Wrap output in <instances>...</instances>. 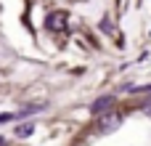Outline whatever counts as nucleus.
<instances>
[{
    "label": "nucleus",
    "instance_id": "obj_7",
    "mask_svg": "<svg viewBox=\"0 0 151 146\" xmlns=\"http://www.w3.org/2000/svg\"><path fill=\"white\" fill-rule=\"evenodd\" d=\"M143 114H149V117H151V101H146V106H143Z\"/></svg>",
    "mask_w": 151,
    "mask_h": 146
},
{
    "label": "nucleus",
    "instance_id": "obj_1",
    "mask_svg": "<svg viewBox=\"0 0 151 146\" xmlns=\"http://www.w3.org/2000/svg\"><path fill=\"white\" fill-rule=\"evenodd\" d=\"M119 122H122V114L114 112V109H109V112L98 114V133H111V130L119 128Z\"/></svg>",
    "mask_w": 151,
    "mask_h": 146
},
{
    "label": "nucleus",
    "instance_id": "obj_5",
    "mask_svg": "<svg viewBox=\"0 0 151 146\" xmlns=\"http://www.w3.org/2000/svg\"><path fill=\"white\" fill-rule=\"evenodd\" d=\"M101 32H106V35L117 37V32H114V27H111V21H109V19H101Z\"/></svg>",
    "mask_w": 151,
    "mask_h": 146
},
{
    "label": "nucleus",
    "instance_id": "obj_4",
    "mask_svg": "<svg viewBox=\"0 0 151 146\" xmlns=\"http://www.w3.org/2000/svg\"><path fill=\"white\" fill-rule=\"evenodd\" d=\"M32 133H35V125H32V122H24V125L16 128V136H19V138H27V136H32Z\"/></svg>",
    "mask_w": 151,
    "mask_h": 146
},
{
    "label": "nucleus",
    "instance_id": "obj_8",
    "mask_svg": "<svg viewBox=\"0 0 151 146\" xmlns=\"http://www.w3.org/2000/svg\"><path fill=\"white\" fill-rule=\"evenodd\" d=\"M0 146H5V138H3V136H0Z\"/></svg>",
    "mask_w": 151,
    "mask_h": 146
},
{
    "label": "nucleus",
    "instance_id": "obj_3",
    "mask_svg": "<svg viewBox=\"0 0 151 146\" xmlns=\"http://www.w3.org/2000/svg\"><path fill=\"white\" fill-rule=\"evenodd\" d=\"M66 27V13H50L48 16V29H64Z\"/></svg>",
    "mask_w": 151,
    "mask_h": 146
},
{
    "label": "nucleus",
    "instance_id": "obj_2",
    "mask_svg": "<svg viewBox=\"0 0 151 146\" xmlns=\"http://www.w3.org/2000/svg\"><path fill=\"white\" fill-rule=\"evenodd\" d=\"M111 106H114V96H101V98L93 104V112H96V114H104V112H109Z\"/></svg>",
    "mask_w": 151,
    "mask_h": 146
},
{
    "label": "nucleus",
    "instance_id": "obj_6",
    "mask_svg": "<svg viewBox=\"0 0 151 146\" xmlns=\"http://www.w3.org/2000/svg\"><path fill=\"white\" fill-rule=\"evenodd\" d=\"M8 120H16V114H0V122H8Z\"/></svg>",
    "mask_w": 151,
    "mask_h": 146
}]
</instances>
